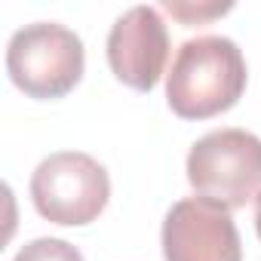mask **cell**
<instances>
[{
  "label": "cell",
  "instance_id": "cell-1",
  "mask_svg": "<svg viewBox=\"0 0 261 261\" xmlns=\"http://www.w3.org/2000/svg\"><path fill=\"white\" fill-rule=\"evenodd\" d=\"M246 83L249 68L230 37H191L178 46L166 74V105L181 120H209L230 111Z\"/></svg>",
  "mask_w": 261,
  "mask_h": 261
},
{
  "label": "cell",
  "instance_id": "cell-2",
  "mask_svg": "<svg viewBox=\"0 0 261 261\" xmlns=\"http://www.w3.org/2000/svg\"><path fill=\"white\" fill-rule=\"evenodd\" d=\"M185 172L197 197L243 209L261 194V139L249 129H212L188 151Z\"/></svg>",
  "mask_w": 261,
  "mask_h": 261
},
{
  "label": "cell",
  "instance_id": "cell-3",
  "mask_svg": "<svg viewBox=\"0 0 261 261\" xmlns=\"http://www.w3.org/2000/svg\"><path fill=\"white\" fill-rule=\"evenodd\" d=\"M86 68L83 40L59 22H34L19 28L7 43V74L28 98H65Z\"/></svg>",
  "mask_w": 261,
  "mask_h": 261
},
{
  "label": "cell",
  "instance_id": "cell-4",
  "mask_svg": "<svg viewBox=\"0 0 261 261\" xmlns=\"http://www.w3.org/2000/svg\"><path fill=\"white\" fill-rule=\"evenodd\" d=\"M28 194L40 218L62 227H83L105 212L111 178L95 157L83 151H56L31 172Z\"/></svg>",
  "mask_w": 261,
  "mask_h": 261
},
{
  "label": "cell",
  "instance_id": "cell-5",
  "mask_svg": "<svg viewBox=\"0 0 261 261\" xmlns=\"http://www.w3.org/2000/svg\"><path fill=\"white\" fill-rule=\"evenodd\" d=\"M160 246L166 261H243V243L230 209L203 197L172 203L163 218Z\"/></svg>",
  "mask_w": 261,
  "mask_h": 261
},
{
  "label": "cell",
  "instance_id": "cell-6",
  "mask_svg": "<svg viewBox=\"0 0 261 261\" xmlns=\"http://www.w3.org/2000/svg\"><path fill=\"white\" fill-rule=\"evenodd\" d=\"M105 53L108 68L120 83L136 92H151L169 62V31L163 16L148 4L126 10L111 25Z\"/></svg>",
  "mask_w": 261,
  "mask_h": 261
},
{
  "label": "cell",
  "instance_id": "cell-7",
  "mask_svg": "<svg viewBox=\"0 0 261 261\" xmlns=\"http://www.w3.org/2000/svg\"><path fill=\"white\" fill-rule=\"evenodd\" d=\"M13 261H83L80 249L68 240L59 237H37L31 243H25Z\"/></svg>",
  "mask_w": 261,
  "mask_h": 261
},
{
  "label": "cell",
  "instance_id": "cell-8",
  "mask_svg": "<svg viewBox=\"0 0 261 261\" xmlns=\"http://www.w3.org/2000/svg\"><path fill=\"white\" fill-rule=\"evenodd\" d=\"M163 10L172 19H178L181 25L197 28V25H209L212 19L230 13L233 4H188V0H163Z\"/></svg>",
  "mask_w": 261,
  "mask_h": 261
},
{
  "label": "cell",
  "instance_id": "cell-9",
  "mask_svg": "<svg viewBox=\"0 0 261 261\" xmlns=\"http://www.w3.org/2000/svg\"><path fill=\"white\" fill-rule=\"evenodd\" d=\"M255 230H258V240H261V194L255 197Z\"/></svg>",
  "mask_w": 261,
  "mask_h": 261
}]
</instances>
